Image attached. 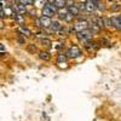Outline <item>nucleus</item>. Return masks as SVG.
I'll return each instance as SVG.
<instances>
[{"instance_id":"9d476101","label":"nucleus","mask_w":121,"mask_h":121,"mask_svg":"<svg viewBox=\"0 0 121 121\" xmlns=\"http://www.w3.org/2000/svg\"><path fill=\"white\" fill-rule=\"evenodd\" d=\"M85 46H86V48L88 50V51H97V50L99 48V45H97V43H91V41L86 43Z\"/></svg>"},{"instance_id":"c756f323","label":"nucleus","mask_w":121,"mask_h":121,"mask_svg":"<svg viewBox=\"0 0 121 121\" xmlns=\"http://www.w3.org/2000/svg\"><path fill=\"white\" fill-rule=\"evenodd\" d=\"M0 17H1V18H5V17H6V15H5V12L3 11V10L0 11Z\"/></svg>"},{"instance_id":"cd10ccee","label":"nucleus","mask_w":121,"mask_h":121,"mask_svg":"<svg viewBox=\"0 0 121 121\" xmlns=\"http://www.w3.org/2000/svg\"><path fill=\"white\" fill-rule=\"evenodd\" d=\"M97 5H98V6H96V9L100 10V11H104V10H105V6H104L103 4H99V3H97Z\"/></svg>"},{"instance_id":"412c9836","label":"nucleus","mask_w":121,"mask_h":121,"mask_svg":"<svg viewBox=\"0 0 121 121\" xmlns=\"http://www.w3.org/2000/svg\"><path fill=\"white\" fill-rule=\"evenodd\" d=\"M103 22H104V28H105V27H108V28H112V27H113L110 18H103Z\"/></svg>"},{"instance_id":"c85d7f7f","label":"nucleus","mask_w":121,"mask_h":121,"mask_svg":"<svg viewBox=\"0 0 121 121\" xmlns=\"http://www.w3.org/2000/svg\"><path fill=\"white\" fill-rule=\"evenodd\" d=\"M17 40H18V44H19V45H23V44H24V39H23L22 36H18Z\"/></svg>"},{"instance_id":"2f4dec72","label":"nucleus","mask_w":121,"mask_h":121,"mask_svg":"<svg viewBox=\"0 0 121 121\" xmlns=\"http://www.w3.org/2000/svg\"><path fill=\"white\" fill-rule=\"evenodd\" d=\"M0 51H5V46L1 43H0Z\"/></svg>"},{"instance_id":"4468645a","label":"nucleus","mask_w":121,"mask_h":121,"mask_svg":"<svg viewBox=\"0 0 121 121\" xmlns=\"http://www.w3.org/2000/svg\"><path fill=\"white\" fill-rule=\"evenodd\" d=\"M67 60H68V57H67L65 55H62V53L58 55V57H57V63H59V64L67 63Z\"/></svg>"},{"instance_id":"39448f33","label":"nucleus","mask_w":121,"mask_h":121,"mask_svg":"<svg viewBox=\"0 0 121 121\" xmlns=\"http://www.w3.org/2000/svg\"><path fill=\"white\" fill-rule=\"evenodd\" d=\"M110 21H112V24H113V27H115L116 29L121 30V15L112 17V18H110Z\"/></svg>"},{"instance_id":"423d86ee","label":"nucleus","mask_w":121,"mask_h":121,"mask_svg":"<svg viewBox=\"0 0 121 121\" xmlns=\"http://www.w3.org/2000/svg\"><path fill=\"white\" fill-rule=\"evenodd\" d=\"M87 29H88L92 34H98V33L100 32V28H99L96 23H93V22L88 23V28H87Z\"/></svg>"},{"instance_id":"dca6fc26","label":"nucleus","mask_w":121,"mask_h":121,"mask_svg":"<svg viewBox=\"0 0 121 121\" xmlns=\"http://www.w3.org/2000/svg\"><path fill=\"white\" fill-rule=\"evenodd\" d=\"M53 5L56 6V9H60L65 6V0H55Z\"/></svg>"},{"instance_id":"5701e85b","label":"nucleus","mask_w":121,"mask_h":121,"mask_svg":"<svg viewBox=\"0 0 121 121\" xmlns=\"http://www.w3.org/2000/svg\"><path fill=\"white\" fill-rule=\"evenodd\" d=\"M45 6H46L47 9L51 10V11H52L53 13H56V12H57V9H56V6H55L53 4H48V3H46V4H45Z\"/></svg>"},{"instance_id":"473e14b6","label":"nucleus","mask_w":121,"mask_h":121,"mask_svg":"<svg viewBox=\"0 0 121 121\" xmlns=\"http://www.w3.org/2000/svg\"><path fill=\"white\" fill-rule=\"evenodd\" d=\"M92 3H95V4H97V3H99V0H91Z\"/></svg>"},{"instance_id":"f8f14e48","label":"nucleus","mask_w":121,"mask_h":121,"mask_svg":"<svg viewBox=\"0 0 121 121\" xmlns=\"http://www.w3.org/2000/svg\"><path fill=\"white\" fill-rule=\"evenodd\" d=\"M67 13H68V9H67V7L57 9V15L59 16V18H63V19H64V17L67 16Z\"/></svg>"},{"instance_id":"7ed1b4c3","label":"nucleus","mask_w":121,"mask_h":121,"mask_svg":"<svg viewBox=\"0 0 121 121\" xmlns=\"http://www.w3.org/2000/svg\"><path fill=\"white\" fill-rule=\"evenodd\" d=\"M88 28V22L86 21V19H80V21H78L75 24H74V30L76 33H80V32H84V30H86Z\"/></svg>"},{"instance_id":"aec40b11","label":"nucleus","mask_w":121,"mask_h":121,"mask_svg":"<svg viewBox=\"0 0 121 121\" xmlns=\"http://www.w3.org/2000/svg\"><path fill=\"white\" fill-rule=\"evenodd\" d=\"M34 4H35V6H38V7H44V5L46 4V0H35Z\"/></svg>"},{"instance_id":"a211bd4d","label":"nucleus","mask_w":121,"mask_h":121,"mask_svg":"<svg viewBox=\"0 0 121 121\" xmlns=\"http://www.w3.org/2000/svg\"><path fill=\"white\" fill-rule=\"evenodd\" d=\"M19 32H21L23 35H26V36H30V35H32V32H30L28 28H26V27H19Z\"/></svg>"},{"instance_id":"2eb2a0df","label":"nucleus","mask_w":121,"mask_h":121,"mask_svg":"<svg viewBox=\"0 0 121 121\" xmlns=\"http://www.w3.org/2000/svg\"><path fill=\"white\" fill-rule=\"evenodd\" d=\"M27 50H28L29 53H36V52H38V47H36L34 44H29V45L27 46Z\"/></svg>"},{"instance_id":"1a4fd4ad","label":"nucleus","mask_w":121,"mask_h":121,"mask_svg":"<svg viewBox=\"0 0 121 121\" xmlns=\"http://www.w3.org/2000/svg\"><path fill=\"white\" fill-rule=\"evenodd\" d=\"M50 28H51L52 32H58V30H59L60 28H62V24L59 23V21H51Z\"/></svg>"},{"instance_id":"20e7f679","label":"nucleus","mask_w":121,"mask_h":121,"mask_svg":"<svg viewBox=\"0 0 121 121\" xmlns=\"http://www.w3.org/2000/svg\"><path fill=\"white\" fill-rule=\"evenodd\" d=\"M50 24H51V18L47 17V16H41L39 19H38V26L43 27V28H48Z\"/></svg>"},{"instance_id":"0eeeda50","label":"nucleus","mask_w":121,"mask_h":121,"mask_svg":"<svg viewBox=\"0 0 121 121\" xmlns=\"http://www.w3.org/2000/svg\"><path fill=\"white\" fill-rule=\"evenodd\" d=\"M85 10L87 12H93L96 10V4L92 3L91 0H87V1L85 3Z\"/></svg>"},{"instance_id":"ddd939ff","label":"nucleus","mask_w":121,"mask_h":121,"mask_svg":"<svg viewBox=\"0 0 121 121\" xmlns=\"http://www.w3.org/2000/svg\"><path fill=\"white\" fill-rule=\"evenodd\" d=\"M15 9H16V11H17L18 13H21V15H24V13L27 12V9H26V6H24V5H22V4H18V5H16V6H15Z\"/></svg>"},{"instance_id":"f03ea898","label":"nucleus","mask_w":121,"mask_h":121,"mask_svg":"<svg viewBox=\"0 0 121 121\" xmlns=\"http://www.w3.org/2000/svg\"><path fill=\"white\" fill-rule=\"evenodd\" d=\"M81 55H82V52H81V50H80L78 46H72L68 50V52H67V57L68 58H73V59L79 58Z\"/></svg>"},{"instance_id":"f3484780","label":"nucleus","mask_w":121,"mask_h":121,"mask_svg":"<svg viewBox=\"0 0 121 121\" xmlns=\"http://www.w3.org/2000/svg\"><path fill=\"white\" fill-rule=\"evenodd\" d=\"M43 15H44V16H47V17L51 18V16H53L55 13H53V12H52L50 9H47L46 6H44V7H43Z\"/></svg>"},{"instance_id":"7c9ffc66","label":"nucleus","mask_w":121,"mask_h":121,"mask_svg":"<svg viewBox=\"0 0 121 121\" xmlns=\"http://www.w3.org/2000/svg\"><path fill=\"white\" fill-rule=\"evenodd\" d=\"M80 6H78L79 7V10H85V4H79Z\"/></svg>"},{"instance_id":"b1692460","label":"nucleus","mask_w":121,"mask_h":121,"mask_svg":"<svg viewBox=\"0 0 121 121\" xmlns=\"http://www.w3.org/2000/svg\"><path fill=\"white\" fill-rule=\"evenodd\" d=\"M68 34V30L65 29V28H60L59 30H58V35L59 36H65Z\"/></svg>"},{"instance_id":"6ab92c4d","label":"nucleus","mask_w":121,"mask_h":121,"mask_svg":"<svg viewBox=\"0 0 121 121\" xmlns=\"http://www.w3.org/2000/svg\"><path fill=\"white\" fill-rule=\"evenodd\" d=\"M40 44L44 45V46H50L52 43H51V40L47 39V38H41V39H40Z\"/></svg>"},{"instance_id":"a878e982","label":"nucleus","mask_w":121,"mask_h":121,"mask_svg":"<svg viewBox=\"0 0 121 121\" xmlns=\"http://www.w3.org/2000/svg\"><path fill=\"white\" fill-rule=\"evenodd\" d=\"M73 18H74V16H73V15H70V13H69V11H68V13H67V16L64 17V19H65V21H68V22H70Z\"/></svg>"},{"instance_id":"393cba45","label":"nucleus","mask_w":121,"mask_h":121,"mask_svg":"<svg viewBox=\"0 0 121 121\" xmlns=\"http://www.w3.org/2000/svg\"><path fill=\"white\" fill-rule=\"evenodd\" d=\"M120 9H121V5H120V4H115V5L112 7V11H113V12H116V11H119Z\"/></svg>"},{"instance_id":"6e6552de","label":"nucleus","mask_w":121,"mask_h":121,"mask_svg":"<svg viewBox=\"0 0 121 121\" xmlns=\"http://www.w3.org/2000/svg\"><path fill=\"white\" fill-rule=\"evenodd\" d=\"M39 58L41 60H45V62H48L51 59V55H50L47 51H40L39 52Z\"/></svg>"},{"instance_id":"9b49d317","label":"nucleus","mask_w":121,"mask_h":121,"mask_svg":"<svg viewBox=\"0 0 121 121\" xmlns=\"http://www.w3.org/2000/svg\"><path fill=\"white\" fill-rule=\"evenodd\" d=\"M68 11H69V13H70V15H73L74 17H76V16L79 15V12H80V10H79L78 5H73V6L68 7Z\"/></svg>"},{"instance_id":"72a5a7b5","label":"nucleus","mask_w":121,"mask_h":121,"mask_svg":"<svg viewBox=\"0 0 121 121\" xmlns=\"http://www.w3.org/2000/svg\"><path fill=\"white\" fill-rule=\"evenodd\" d=\"M108 1H114V0H108Z\"/></svg>"},{"instance_id":"bb28decb","label":"nucleus","mask_w":121,"mask_h":121,"mask_svg":"<svg viewBox=\"0 0 121 121\" xmlns=\"http://www.w3.org/2000/svg\"><path fill=\"white\" fill-rule=\"evenodd\" d=\"M73 5H74V0H65V6H67V9L70 7V6H73Z\"/></svg>"},{"instance_id":"4be33fe9","label":"nucleus","mask_w":121,"mask_h":121,"mask_svg":"<svg viewBox=\"0 0 121 121\" xmlns=\"http://www.w3.org/2000/svg\"><path fill=\"white\" fill-rule=\"evenodd\" d=\"M18 3L24 5V6H27V5H32L34 3V0H18Z\"/></svg>"},{"instance_id":"f257e3e1","label":"nucleus","mask_w":121,"mask_h":121,"mask_svg":"<svg viewBox=\"0 0 121 121\" xmlns=\"http://www.w3.org/2000/svg\"><path fill=\"white\" fill-rule=\"evenodd\" d=\"M92 33L90 32L88 29L84 30V32H80V33H76V36H78V40L80 43H82V44H86L88 41H91V39H92Z\"/></svg>"}]
</instances>
